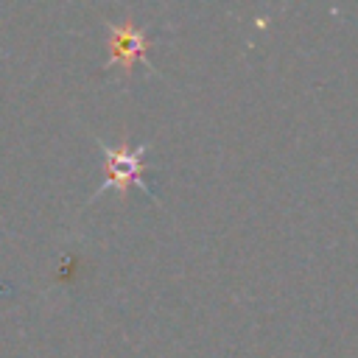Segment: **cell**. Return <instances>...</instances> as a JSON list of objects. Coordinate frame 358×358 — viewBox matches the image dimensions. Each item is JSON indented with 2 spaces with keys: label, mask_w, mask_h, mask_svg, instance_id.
<instances>
[{
  "label": "cell",
  "mask_w": 358,
  "mask_h": 358,
  "mask_svg": "<svg viewBox=\"0 0 358 358\" xmlns=\"http://www.w3.org/2000/svg\"><path fill=\"white\" fill-rule=\"evenodd\" d=\"M101 148H103V157H106V182H103V187L101 190H109V187H115V190H120V193H126L129 190V185H137L148 199H154V193L148 190V185L143 182V154H145V145H106V143H101Z\"/></svg>",
  "instance_id": "6da1fadb"
},
{
  "label": "cell",
  "mask_w": 358,
  "mask_h": 358,
  "mask_svg": "<svg viewBox=\"0 0 358 358\" xmlns=\"http://www.w3.org/2000/svg\"><path fill=\"white\" fill-rule=\"evenodd\" d=\"M145 50H148V39H145V31L143 28H137L131 22L109 25V64L112 62H120L123 70H131L134 62H145Z\"/></svg>",
  "instance_id": "7a4b0ae2"
}]
</instances>
